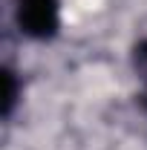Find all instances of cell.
<instances>
[{"instance_id": "6da1fadb", "label": "cell", "mask_w": 147, "mask_h": 150, "mask_svg": "<svg viewBox=\"0 0 147 150\" xmlns=\"http://www.w3.org/2000/svg\"><path fill=\"white\" fill-rule=\"evenodd\" d=\"M15 23L20 35L49 40L61 29V0H15Z\"/></svg>"}, {"instance_id": "7a4b0ae2", "label": "cell", "mask_w": 147, "mask_h": 150, "mask_svg": "<svg viewBox=\"0 0 147 150\" xmlns=\"http://www.w3.org/2000/svg\"><path fill=\"white\" fill-rule=\"evenodd\" d=\"M18 104V75L12 69H3V115H12Z\"/></svg>"}, {"instance_id": "3957f363", "label": "cell", "mask_w": 147, "mask_h": 150, "mask_svg": "<svg viewBox=\"0 0 147 150\" xmlns=\"http://www.w3.org/2000/svg\"><path fill=\"white\" fill-rule=\"evenodd\" d=\"M133 69L139 75V81L147 87V38L133 46Z\"/></svg>"}]
</instances>
